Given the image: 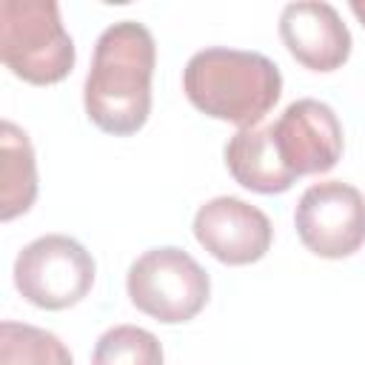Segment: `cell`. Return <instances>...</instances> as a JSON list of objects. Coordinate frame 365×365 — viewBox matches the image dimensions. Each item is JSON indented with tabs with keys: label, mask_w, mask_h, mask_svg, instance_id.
Segmentation results:
<instances>
[{
	"label": "cell",
	"mask_w": 365,
	"mask_h": 365,
	"mask_svg": "<svg viewBox=\"0 0 365 365\" xmlns=\"http://www.w3.org/2000/svg\"><path fill=\"white\" fill-rule=\"evenodd\" d=\"M154 63L157 46L143 23L120 20L103 29L83 88L86 114L100 131L128 137L145 125Z\"/></svg>",
	"instance_id": "obj_1"
},
{
	"label": "cell",
	"mask_w": 365,
	"mask_h": 365,
	"mask_svg": "<svg viewBox=\"0 0 365 365\" xmlns=\"http://www.w3.org/2000/svg\"><path fill=\"white\" fill-rule=\"evenodd\" d=\"M182 91L194 108L240 128L262 123L282 94V74L274 60L242 48H202L182 68Z\"/></svg>",
	"instance_id": "obj_2"
},
{
	"label": "cell",
	"mask_w": 365,
	"mask_h": 365,
	"mask_svg": "<svg viewBox=\"0 0 365 365\" xmlns=\"http://www.w3.org/2000/svg\"><path fill=\"white\" fill-rule=\"evenodd\" d=\"M0 60L31 83L51 86L74 68V40L63 29L54 0H3L0 3Z\"/></svg>",
	"instance_id": "obj_3"
},
{
	"label": "cell",
	"mask_w": 365,
	"mask_h": 365,
	"mask_svg": "<svg viewBox=\"0 0 365 365\" xmlns=\"http://www.w3.org/2000/svg\"><path fill=\"white\" fill-rule=\"evenodd\" d=\"M131 302L157 322L177 325L194 319L211 294L208 271L182 248L160 245L140 254L125 277Z\"/></svg>",
	"instance_id": "obj_4"
},
{
	"label": "cell",
	"mask_w": 365,
	"mask_h": 365,
	"mask_svg": "<svg viewBox=\"0 0 365 365\" xmlns=\"http://www.w3.org/2000/svg\"><path fill=\"white\" fill-rule=\"evenodd\" d=\"M91 254L66 234H46L23 245L14 259V285L37 308L63 311L77 305L94 285Z\"/></svg>",
	"instance_id": "obj_5"
},
{
	"label": "cell",
	"mask_w": 365,
	"mask_h": 365,
	"mask_svg": "<svg viewBox=\"0 0 365 365\" xmlns=\"http://www.w3.org/2000/svg\"><path fill=\"white\" fill-rule=\"evenodd\" d=\"M294 225L302 245L325 259H342L365 242V197L342 180L314 182L302 191Z\"/></svg>",
	"instance_id": "obj_6"
},
{
	"label": "cell",
	"mask_w": 365,
	"mask_h": 365,
	"mask_svg": "<svg viewBox=\"0 0 365 365\" xmlns=\"http://www.w3.org/2000/svg\"><path fill=\"white\" fill-rule=\"evenodd\" d=\"M274 143L279 160L297 177L325 174L342 157V125L328 103L305 97L279 114L274 123Z\"/></svg>",
	"instance_id": "obj_7"
},
{
	"label": "cell",
	"mask_w": 365,
	"mask_h": 365,
	"mask_svg": "<svg viewBox=\"0 0 365 365\" xmlns=\"http://www.w3.org/2000/svg\"><path fill=\"white\" fill-rule=\"evenodd\" d=\"M197 242L225 265H251L271 248V220L240 197H214L194 214Z\"/></svg>",
	"instance_id": "obj_8"
},
{
	"label": "cell",
	"mask_w": 365,
	"mask_h": 365,
	"mask_svg": "<svg viewBox=\"0 0 365 365\" xmlns=\"http://www.w3.org/2000/svg\"><path fill=\"white\" fill-rule=\"evenodd\" d=\"M279 37L291 57L311 71H334L351 54V31L339 11L322 0L288 3L279 14Z\"/></svg>",
	"instance_id": "obj_9"
},
{
	"label": "cell",
	"mask_w": 365,
	"mask_h": 365,
	"mask_svg": "<svg viewBox=\"0 0 365 365\" xmlns=\"http://www.w3.org/2000/svg\"><path fill=\"white\" fill-rule=\"evenodd\" d=\"M225 165L231 177L257 194H282L297 182V174L285 168L274 143V123H257L237 128L225 145Z\"/></svg>",
	"instance_id": "obj_10"
},
{
	"label": "cell",
	"mask_w": 365,
	"mask_h": 365,
	"mask_svg": "<svg viewBox=\"0 0 365 365\" xmlns=\"http://www.w3.org/2000/svg\"><path fill=\"white\" fill-rule=\"evenodd\" d=\"M0 220L26 214L37 197V163L29 134L11 120L0 123Z\"/></svg>",
	"instance_id": "obj_11"
},
{
	"label": "cell",
	"mask_w": 365,
	"mask_h": 365,
	"mask_svg": "<svg viewBox=\"0 0 365 365\" xmlns=\"http://www.w3.org/2000/svg\"><path fill=\"white\" fill-rule=\"evenodd\" d=\"M0 365H74V359L57 334L6 319L0 322Z\"/></svg>",
	"instance_id": "obj_12"
},
{
	"label": "cell",
	"mask_w": 365,
	"mask_h": 365,
	"mask_svg": "<svg viewBox=\"0 0 365 365\" xmlns=\"http://www.w3.org/2000/svg\"><path fill=\"white\" fill-rule=\"evenodd\" d=\"M91 365H163V345L145 328L114 325L97 339Z\"/></svg>",
	"instance_id": "obj_13"
},
{
	"label": "cell",
	"mask_w": 365,
	"mask_h": 365,
	"mask_svg": "<svg viewBox=\"0 0 365 365\" xmlns=\"http://www.w3.org/2000/svg\"><path fill=\"white\" fill-rule=\"evenodd\" d=\"M351 11H354L356 20L365 26V0H351Z\"/></svg>",
	"instance_id": "obj_14"
}]
</instances>
